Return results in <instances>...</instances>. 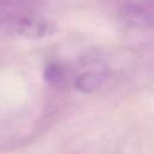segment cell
Masks as SVG:
<instances>
[{
  "instance_id": "obj_1",
  "label": "cell",
  "mask_w": 154,
  "mask_h": 154,
  "mask_svg": "<svg viewBox=\"0 0 154 154\" xmlns=\"http://www.w3.org/2000/svg\"><path fill=\"white\" fill-rule=\"evenodd\" d=\"M120 17L137 28H154V0H128L120 6Z\"/></svg>"
},
{
  "instance_id": "obj_2",
  "label": "cell",
  "mask_w": 154,
  "mask_h": 154,
  "mask_svg": "<svg viewBox=\"0 0 154 154\" xmlns=\"http://www.w3.org/2000/svg\"><path fill=\"white\" fill-rule=\"evenodd\" d=\"M30 14L32 11L29 0H0V26L6 24L16 26Z\"/></svg>"
}]
</instances>
